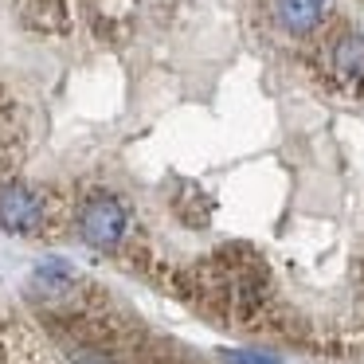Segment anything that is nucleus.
Masks as SVG:
<instances>
[{
	"mask_svg": "<svg viewBox=\"0 0 364 364\" xmlns=\"http://www.w3.org/2000/svg\"><path fill=\"white\" fill-rule=\"evenodd\" d=\"M126 228H129V215H126V208H122V200L110 196V192L90 196L79 212V235L87 239L95 251H114V247L126 239Z\"/></svg>",
	"mask_w": 364,
	"mask_h": 364,
	"instance_id": "obj_1",
	"label": "nucleus"
},
{
	"mask_svg": "<svg viewBox=\"0 0 364 364\" xmlns=\"http://www.w3.org/2000/svg\"><path fill=\"white\" fill-rule=\"evenodd\" d=\"M228 364H278V356L270 353H223Z\"/></svg>",
	"mask_w": 364,
	"mask_h": 364,
	"instance_id": "obj_5",
	"label": "nucleus"
},
{
	"mask_svg": "<svg viewBox=\"0 0 364 364\" xmlns=\"http://www.w3.org/2000/svg\"><path fill=\"white\" fill-rule=\"evenodd\" d=\"M325 16V0H278V20L290 32H309Z\"/></svg>",
	"mask_w": 364,
	"mask_h": 364,
	"instance_id": "obj_4",
	"label": "nucleus"
},
{
	"mask_svg": "<svg viewBox=\"0 0 364 364\" xmlns=\"http://www.w3.org/2000/svg\"><path fill=\"white\" fill-rule=\"evenodd\" d=\"M43 223V200L28 184H4L0 188V228L12 235H32Z\"/></svg>",
	"mask_w": 364,
	"mask_h": 364,
	"instance_id": "obj_2",
	"label": "nucleus"
},
{
	"mask_svg": "<svg viewBox=\"0 0 364 364\" xmlns=\"http://www.w3.org/2000/svg\"><path fill=\"white\" fill-rule=\"evenodd\" d=\"M333 79L345 90L364 87V36H341L333 43Z\"/></svg>",
	"mask_w": 364,
	"mask_h": 364,
	"instance_id": "obj_3",
	"label": "nucleus"
}]
</instances>
